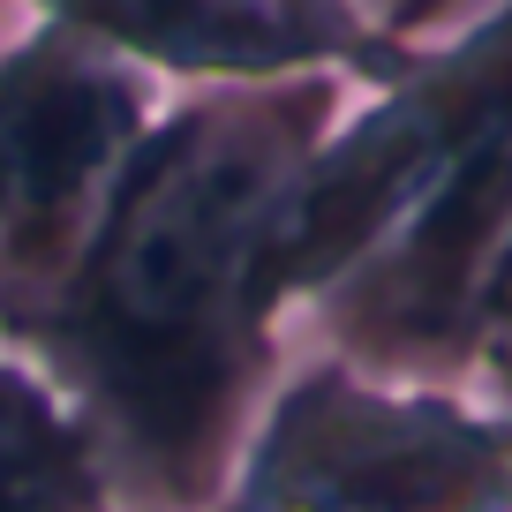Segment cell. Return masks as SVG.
Here are the masks:
<instances>
[{"instance_id": "cell-1", "label": "cell", "mask_w": 512, "mask_h": 512, "mask_svg": "<svg viewBox=\"0 0 512 512\" xmlns=\"http://www.w3.org/2000/svg\"><path fill=\"white\" fill-rule=\"evenodd\" d=\"M317 83H249L159 121L68 287L16 339L98 430L128 512H211L272 392L287 211L317 151Z\"/></svg>"}, {"instance_id": "cell-2", "label": "cell", "mask_w": 512, "mask_h": 512, "mask_svg": "<svg viewBox=\"0 0 512 512\" xmlns=\"http://www.w3.org/2000/svg\"><path fill=\"white\" fill-rule=\"evenodd\" d=\"M211 512H512V407L475 377L317 354L272 377Z\"/></svg>"}, {"instance_id": "cell-3", "label": "cell", "mask_w": 512, "mask_h": 512, "mask_svg": "<svg viewBox=\"0 0 512 512\" xmlns=\"http://www.w3.org/2000/svg\"><path fill=\"white\" fill-rule=\"evenodd\" d=\"M159 128L136 61L53 16L0 53V324H31L83 264Z\"/></svg>"}, {"instance_id": "cell-4", "label": "cell", "mask_w": 512, "mask_h": 512, "mask_svg": "<svg viewBox=\"0 0 512 512\" xmlns=\"http://www.w3.org/2000/svg\"><path fill=\"white\" fill-rule=\"evenodd\" d=\"M512 106V8L400 76L347 136L309 151L287 211V302H324L339 279L392 234L437 166Z\"/></svg>"}, {"instance_id": "cell-5", "label": "cell", "mask_w": 512, "mask_h": 512, "mask_svg": "<svg viewBox=\"0 0 512 512\" xmlns=\"http://www.w3.org/2000/svg\"><path fill=\"white\" fill-rule=\"evenodd\" d=\"M83 38L174 76L287 83L354 46L339 0H38Z\"/></svg>"}, {"instance_id": "cell-6", "label": "cell", "mask_w": 512, "mask_h": 512, "mask_svg": "<svg viewBox=\"0 0 512 512\" xmlns=\"http://www.w3.org/2000/svg\"><path fill=\"white\" fill-rule=\"evenodd\" d=\"M0 512H128L98 430L31 347H0Z\"/></svg>"}, {"instance_id": "cell-7", "label": "cell", "mask_w": 512, "mask_h": 512, "mask_svg": "<svg viewBox=\"0 0 512 512\" xmlns=\"http://www.w3.org/2000/svg\"><path fill=\"white\" fill-rule=\"evenodd\" d=\"M467 377L490 392V400L512 407V256L497 264L490 294H482V317H475V354H467Z\"/></svg>"}]
</instances>
